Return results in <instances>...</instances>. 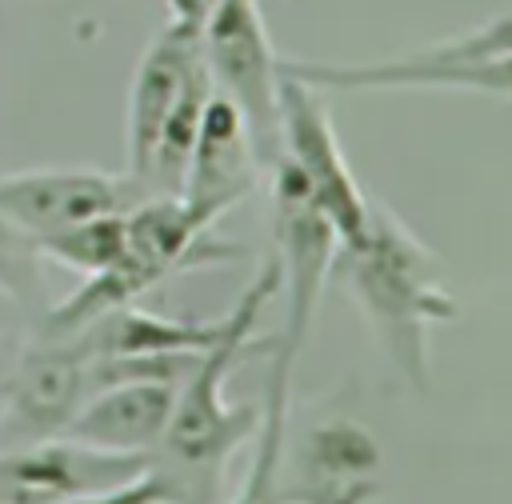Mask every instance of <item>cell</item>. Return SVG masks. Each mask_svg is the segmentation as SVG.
I'll use <instances>...</instances> for the list:
<instances>
[{
    "label": "cell",
    "mask_w": 512,
    "mask_h": 504,
    "mask_svg": "<svg viewBox=\"0 0 512 504\" xmlns=\"http://www.w3.org/2000/svg\"><path fill=\"white\" fill-rule=\"evenodd\" d=\"M280 292V264L268 256L256 280L228 308L224 336L200 352L176 384L172 416L148 468L164 480L172 504H220L232 456L256 436L260 404H228L224 384L248 352H272L276 340H256V324Z\"/></svg>",
    "instance_id": "6da1fadb"
},
{
    "label": "cell",
    "mask_w": 512,
    "mask_h": 504,
    "mask_svg": "<svg viewBox=\"0 0 512 504\" xmlns=\"http://www.w3.org/2000/svg\"><path fill=\"white\" fill-rule=\"evenodd\" d=\"M348 296L372 328L384 356L408 380L412 392H428L432 360L428 336L460 316L436 252L380 200L368 196L364 228L340 244Z\"/></svg>",
    "instance_id": "7a4b0ae2"
},
{
    "label": "cell",
    "mask_w": 512,
    "mask_h": 504,
    "mask_svg": "<svg viewBox=\"0 0 512 504\" xmlns=\"http://www.w3.org/2000/svg\"><path fill=\"white\" fill-rule=\"evenodd\" d=\"M208 100L212 76L200 52V32L164 20L136 60L124 108V176L144 196L180 192Z\"/></svg>",
    "instance_id": "3957f363"
},
{
    "label": "cell",
    "mask_w": 512,
    "mask_h": 504,
    "mask_svg": "<svg viewBox=\"0 0 512 504\" xmlns=\"http://www.w3.org/2000/svg\"><path fill=\"white\" fill-rule=\"evenodd\" d=\"M212 224L188 208L184 196H140L124 212V248L120 260L96 276H84V284L44 312V336L60 340L92 324L96 316L136 304L148 288H156L164 276L184 272L192 264H220L232 256H244L236 244H220L208 236Z\"/></svg>",
    "instance_id": "277c9868"
},
{
    "label": "cell",
    "mask_w": 512,
    "mask_h": 504,
    "mask_svg": "<svg viewBox=\"0 0 512 504\" xmlns=\"http://www.w3.org/2000/svg\"><path fill=\"white\" fill-rule=\"evenodd\" d=\"M264 180L272 196V244H276L272 256L280 264V292L288 296V316L276 352L296 360L320 312L328 272L340 260V236L328 224V216L316 208L304 176L292 168L288 156H276L264 168Z\"/></svg>",
    "instance_id": "5b68a950"
},
{
    "label": "cell",
    "mask_w": 512,
    "mask_h": 504,
    "mask_svg": "<svg viewBox=\"0 0 512 504\" xmlns=\"http://www.w3.org/2000/svg\"><path fill=\"white\" fill-rule=\"evenodd\" d=\"M212 88L228 96L268 168L280 156V52L272 48L260 0H220L200 28Z\"/></svg>",
    "instance_id": "8992f818"
},
{
    "label": "cell",
    "mask_w": 512,
    "mask_h": 504,
    "mask_svg": "<svg viewBox=\"0 0 512 504\" xmlns=\"http://www.w3.org/2000/svg\"><path fill=\"white\" fill-rule=\"evenodd\" d=\"M280 156L304 176L316 208L336 228L340 244H348L368 216V192L352 176V164L336 140L324 92L280 72Z\"/></svg>",
    "instance_id": "52a82bcc"
},
{
    "label": "cell",
    "mask_w": 512,
    "mask_h": 504,
    "mask_svg": "<svg viewBox=\"0 0 512 504\" xmlns=\"http://www.w3.org/2000/svg\"><path fill=\"white\" fill-rule=\"evenodd\" d=\"M380 440L348 416L316 420L280 456V504H376Z\"/></svg>",
    "instance_id": "ba28073f"
},
{
    "label": "cell",
    "mask_w": 512,
    "mask_h": 504,
    "mask_svg": "<svg viewBox=\"0 0 512 504\" xmlns=\"http://www.w3.org/2000/svg\"><path fill=\"white\" fill-rule=\"evenodd\" d=\"M96 388V360L72 340L32 344L0 380V448L60 436Z\"/></svg>",
    "instance_id": "9c48e42d"
},
{
    "label": "cell",
    "mask_w": 512,
    "mask_h": 504,
    "mask_svg": "<svg viewBox=\"0 0 512 504\" xmlns=\"http://www.w3.org/2000/svg\"><path fill=\"white\" fill-rule=\"evenodd\" d=\"M280 72L320 88V92H380V88H448V92H476L512 104V56H420L404 52L392 60H300L280 56Z\"/></svg>",
    "instance_id": "30bf717a"
},
{
    "label": "cell",
    "mask_w": 512,
    "mask_h": 504,
    "mask_svg": "<svg viewBox=\"0 0 512 504\" xmlns=\"http://www.w3.org/2000/svg\"><path fill=\"white\" fill-rule=\"evenodd\" d=\"M148 472V456H116L64 436L0 448V504H60L120 488Z\"/></svg>",
    "instance_id": "8fae6325"
},
{
    "label": "cell",
    "mask_w": 512,
    "mask_h": 504,
    "mask_svg": "<svg viewBox=\"0 0 512 504\" xmlns=\"http://www.w3.org/2000/svg\"><path fill=\"white\" fill-rule=\"evenodd\" d=\"M144 192L120 172L100 168H32L0 176V212L32 240L84 224L92 216L124 212Z\"/></svg>",
    "instance_id": "7c38bea8"
},
{
    "label": "cell",
    "mask_w": 512,
    "mask_h": 504,
    "mask_svg": "<svg viewBox=\"0 0 512 504\" xmlns=\"http://www.w3.org/2000/svg\"><path fill=\"white\" fill-rule=\"evenodd\" d=\"M260 180H264V164L256 156V144L248 136L240 108L212 88V100L204 108V120L184 168V184L176 196H184L188 208H196L208 224H216L244 196H252Z\"/></svg>",
    "instance_id": "4fadbf2b"
},
{
    "label": "cell",
    "mask_w": 512,
    "mask_h": 504,
    "mask_svg": "<svg viewBox=\"0 0 512 504\" xmlns=\"http://www.w3.org/2000/svg\"><path fill=\"white\" fill-rule=\"evenodd\" d=\"M176 384L180 376H128V380L104 384L72 412L60 436L96 452L152 456L172 416Z\"/></svg>",
    "instance_id": "5bb4252c"
},
{
    "label": "cell",
    "mask_w": 512,
    "mask_h": 504,
    "mask_svg": "<svg viewBox=\"0 0 512 504\" xmlns=\"http://www.w3.org/2000/svg\"><path fill=\"white\" fill-rule=\"evenodd\" d=\"M224 328L228 312L216 320H176L140 304H120L60 340H72L88 356H200L224 336Z\"/></svg>",
    "instance_id": "9a60e30c"
},
{
    "label": "cell",
    "mask_w": 512,
    "mask_h": 504,
    "mask_svg": "<svg viewBox=\"0 0 512 504\" xmlns=\"http://www.w3.org/2000/svg\"><path fill=\"white\" fill-rule=\"evenodd\" d=\"M296 360L276 352L272 344V372H268V392L260 404V428H256V452L244 472V484L232 492L228 504H280V456L288 440V384H292Z\"/></svg>",
    "instance_id": "2e32d148"
},
{
    "label": "cell",
    "mask_w": 512,
    "mask_h": 504,
    "mask_svg": "<svg viewBox=\"0 0 512 504\" xmlns=\"http://www.w3.org/2000/svg\"><path fill=\"white\" fill-rule=\"evenodd\" d=\"M128 212V208H124ZM124 212H108V216H92L84 224H72L64 232L40 236L36 248L44 260H56L60 268L96 276L104 268H112L120 260L124 248Z\"/></svg>",
    "instance_id": "e0dca14e"
},
{
    "label": "cell",
    "mask_w": 512,
    "mask_h": 504,
    "mask_svg": "<svg viewBox=\"0 0 512 504\" xmlns=\"http://www.w3.org/2000/svg\"><path fill=\"white\" fill-rule=\"evenodd\" d=\"M420 56H436V60H452V56H512V4H504L500 12H492L488 20L416 48Z\"/></svg>",
    "instance_id": "ac0fdd59"
},
{
    "label": "cell",
    "mask_w": 512,
    "mask_h": 504,
    "mask_svg": "<svg viewBox=\"0 0 512 504\" xmlns=\"http://www.w3.org/2000/svg\"><path fill=\"white\" fill-rule=\"evenodd\" d=\"M44 256H40V248H36V240L28 236V232H20L4 212H0V288L8 292V296H16V292H28V288H36V264H40Z\"/></svg>",
    "instance_id": "d6986e66"
},
{
    "label": "cell",
    "mask_w": 512,
    "mask_h": 504,
    "mask_svg": "<svg viewBox=\"0 0 512 504\" xmlns=\"http://www.w3.org/2000/svg\"><path fill=\"white\" fill-rule=\"evenodd\" d=\"M60 504H172L164 480L148 468L144 476L120 484V488H104V492H88V496H72V500H60Z\"/></svg>",
    "instance_id": "ffe728a7"
},
{
    "label": "cell",
    "mask_w": 512,
    "mask_h": 504,
    "mask_svg": "<svg viewBox=\"0 0 512 504\" xmlns=\"http://www.w3.org/2000/svg\"><path fill=\"white\" fill-rule=\"evenodd\" d=\"M164 8H168V24H180V28L200 32L204 20L220 8V0H164Z\"/></svg>",
    "instance_id": "44dd1931"
},
{
    "label": "cell",
    "mask_w": 512,
    "mask_h": 504,
    "mask_svg": "<svg viewBox=\"0 0 512 504\" xmlns=\"http://www.w3.org/2000/svg\"><path fill=\"white\" fill-rule=\"evenodd\" d=\"M12 304H16V296H8V292L0 288V332L12 324Z\"/></svg>",
    "instance_id": "7402d4cb"
}]
</instances>
